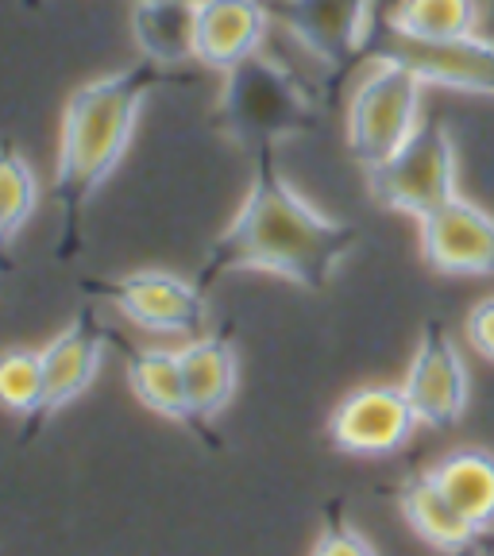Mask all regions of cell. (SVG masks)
<instances>
[{
    "instance_id": "cell-11",
    "label": "cell",
    "mask_w": 494,
    "mask_h": 556,
    "mask_svg": "<svg viewBox=\"0 0 494 556\" xmlns=\"http://www.w3.org/2000/svg\"><path fill=\"white\" fill-rule=\"evenodd\" d=\"M375 51L398 54L426 78V86L494 97V39L483 31L448 39V43H414V39H398L394 31H387L382 43H375Z\"/></svg>"
},
{
    "instance_id": "cell-6",
    "label": "cell",
    "mask_w": 494,
    "mask_h": 556,
    "mask_svg": "<svg viewBox=\"0 0 494 556\" xmlns=\"http://www.w3.org/2000/svg\"><path fill=\"white\" fill-rule=\"evenodd\" d=\"M89 294L113 305L121 317L163 337H201L205 329V287L170 270H136V275L93 282Z\"/></svg>"
},
{
    "instance_id": "cell-2",
    "label": "cell",
    "mask_w": 494,
    "mask_h": 556,
    "mask_svg": "<svg viewBox=\"0 0 494 556\" xmlns=\"http://www.w3.org/2000/svg\"><path fill=\"white\" fill-rule=\"evenodd\" d=\"M163 74L170 70L139 59L136 66L113 70L69 93L59 131V170H54V198L69 217L121 166L143 101L163 81Z\"/></svg>"
},
{
    "instance_id": "cell-9",
    "label": "cell",
    "mask_w": 494,
    "mask_h": 556,
    "mask_svg": "<svg viewBox=\"0 0 494 556\" xmlns=\"http://www.w3.org/2000/svg\"><path fill=\"white\" fill-rule=\"evenodd\" d=\"M409 402H414L421 426L429 429H452L464 417L471 399L468 364L452 332L441 321H429L417 340V352L409 359V371L402 379Z\"/></svg>"
},
{
    "instance_id": "cell-7",
    "label": "cell",
    "mask_w": 494,
    "mask_h": 556,
    "mask_svg": "<svg viewBox=\"0 0 494 556\" xmlns=\"http://www.w3.org/2000/svg\"><path fill=\"white\" fill-rule=\"evenodd\" d=\"M382 0H278V20L325 70L356 66L375 51Z\"/></svg>"
},
{
    "instance_id": "cell-5",
    "label": "cell",
    "mask_w": 494,
    "mask_h": 556,
    "mask_svg": "<svg viewBox=\"0 0 494 556\" xmlns=\"http://www.w3.org/2000/svg\"><path fill=\"white\" fill-rule=\"evenodd\" d=\"M367 190L379 205L414 220L460 198V155L448 124L426 121L391 159L367 166Z\"/></svg>"
},
{
    "instance_id": "cell-25",
    "label": "cell",
    "mask_w": 494,
    "mask_h": 556,
    "mask_svg": "<svg viewBox=\"0 0 494 556\" xmlns=\"http://www.w3.org/2000/svg\"><path fill=\"white\" fill-rule=\"evenodd\" d=\"M456 556H479V548H468V553H456Z\"/></svg>"
},
{
    "instance_id": "cell-4",
    "label": "cell",
    "mask_w": 494,
    "mask_h": 556,
    "mask_svg": "<svg viewBox=\"0 0 494 556\" xmlns=\"http://www.w3.org/2000/svg\"><path fill=\"white\" fill-rule=\"evenodd\" d=\"M421 93H426V78L409 62H402L398 54L375 51L367 74L347 97V151L364 166L391 159L426 124Z\"/></svg>"
},
{
    "instance_id": "cell-3",
    "label": "cell",
    "mask_w": 494,
    "mask_h": 556,
    "mask_svg": "<svg viewBox=\"0 0 494 556\" xmlns=\"http://www.w3.org/2000/svg\"><path fill=\"white\" fill-rule=\"evenodd\" d=\"M217 124L232 143L252 155H267L282 139L305 136L321 124V101L287 62L255 51L225 70L217 97Z\"/></svg>"
},
{
    "instance_id": "cell-21",
    "label": "cell",
    "mask_w": 494,
    "mask_h": 556,
    "mask_svg": "<svg viewBox=\"0 0 494 556\" xmlns=\"http://www.w3.org/2000/svg\"><path fill=\"white\" fill-rule=\"evenodd\" d=\"M35 205H39V178H35L31 163L16 151L4 155L0 166V228L4 240H16L20 228L31 220Z\"/></svg>"
},
{
    "instance_id": "cell-23",
    "label": "cell",
    "mask_w": 494,
    "mask_h": 556,
    "mask_svg": "<svg viewBox=\"0 0 494 556\" xmlns=\"http://www.w3.org/2000/svg\"><path fill=\"white\" fill-rule=\"evenodd\" d=\"M464 332H468V344L476 348L479 356L494 364V298H483V302L468 313Z\"/></svg>"
},
{
    "instance_id": "cell-10",
    "label": "cell",
    "mask_w": 494,
    "mask_h": 556,
    "mask_svg": "<svg viewBox=\"0 0 494 556\" xmlns=\"http://www.w3.org/2000/svg\"><path fill=\"white\" fill-rule=\"evenodd\" d=\"M421 255L441 275H494V217L468 198H452L421 220Z\"/></svg>"
},
{
    "instance_id": "cell-13",
    "label": "cell",
    "mask_w": 494,
    "mask_h": 556,
    "mask_svg": "<svg viewBox=\"0 0 494 556\" xmlns=\"http://www.w3.org/2000/svg\"><path fill=\"white\" fill-rule=\"evenodd\" d=\"M270 31L267 0H198V62L205 70H232L263 51Z\"/></svg>"
},
{
    "instance_id": "cell-22",
    "label": "cell",
    "mask_w": 494,
    "mask_h": 556,
    "mask_svg": "<svg viewBox=\"0 0 494 556\" xmlns=\"http://www.w3.org/2000/svg\"><path fill=\"white\" fill-rule=\"evenodd\" d=\"M309 556H379V553H375L371 541L347 521L344 506L332 503L329 510H325V526H321V533H317V545H313Z\"/></svg>"
},
{
    "instance_id": "cell-17",
    "label": "cell",
    "mask_w": 494,
    "mask_h": 556,
    "mask_svg": "<svg viewBox=\"0 0 494 556\" xmlns=\"http://www.w3.org/2000/svg\"><path fill=\"white\" fill-rule=\"evenodd\" d=\"M124 375H128L131 394L143 402V409L166 417V421L193 426V409L182 375V352H170V348H128Z\"/></svg>"
},
{
    "instance_id": "cell-15",
    "label": "cell",
    "mask_w": 494,
    "mask_h": 556,
    "mask_svg": "<svg viewBox=\"0 0 494 556\" xmlns=\"http://www.w3.org/2000/svg\"><path fill=\"white\" fill-rule=\"evenodd\" d=\"M398 510L409 521V530L444 556L468 553V548H479V541H483V533L452 506V498L436 486V479L429 471L409 476L398 486Z\"/></svg>"
},
{
    "instance_id": "cell-19",
    "label": "cell",
    "mask_w": 494,
    "mask_h": 556,
    "mask_svg": "<svg viewBox=\"0 0 494 556\" xmlns=\"http://www.w3.org/2000/svg\"><path fill=\"white\" fill-rule=\"evenodd\" d=\"M483 24L479 0H394L387 9V31L414 43H448L476 35Z\"/></svg>"
},
{
    "instance_id": "cell-24",
    "label": "cell",
    "mask_w": 494,
    "mask_h": 556,
    "mask_svg": "<svg viewBox=\"0 0 494 556\" xmlns=\"http://www.w3.org/2000/svg\"><path fill=\"white\" fill-rule=\"evenodd\" d=\"M479 556H494V530L486 533L483 541H479Z\"/></svg>"
},
{
    "instance_id": "cell-1",
    "label": "cell",
    "mask_w": 494,
    "mask_h": 556,
    "mask_svg": "<svg viewBox=\"0 0 494 556\" xmlns=\"http://www.w3.org/2000/svg\"><path fill=\"white\" fill-rule=\"evenodd\" d=\"M356 243L359 228L352 220L325 217L313 201H305L275 170L267 151L255 155L252 186L228 228L208 248L198 282L208 287L213 278L232 270H263L302 290H325Z\"/></svg>"
},
{
    "instance_id": "cell-8",
    "label": "cell",
    "mask_w": 494,
    "mask_h": 556,
    "mask_svg": "<svg viewBox=\"0 0 494 556\" xmlns=\"http://www.w3.org/2000/svg\"><path fill=\"white\" fill-rule=\"evenodd\" d=\"M421 426L406 387L394 382H371L352 391L329 417V441L344 456H394L414 441Z\"/></svg>"
},
{
    "instance_id": "cell-12",
    "label": "cell",
    "mask_w": 494,
    "mask_h": 556,
    "mask_svg": "<svg viewBox=\"0 0 494 556\" xmlns=\"http://www.w3.org/2000/svg\"><path fill=\"white\" fill-rule=\"evenodd\" d=\"M104 340L109 329L97 321L93 309H81L69 329H62L59 337L47 348H39L43 356V375H47V414H59L62 406H69L74 399L93 387L97 371H101V356H104Z\"/></svg>"
},
{
    "instance_id": "cell-16",
    "label": "cell",
    "mask_w": 494,
    "mask_h": 556,
    "mask_svg": "<svg viewBox=\"0 0 494 556\" xmlns=\"http://www.w3.org/2000/svg\"><path fill=\"white\" fill-rule=\"evenodd\" d=\"M178 352H182V375L193 409V426H205L217 414H225V406L236 394V382H240L236 344L225 332H208V337H193Z\"/></svg>"
},
{
    "instance_id": "cell-14",
    "label": "cell",
    "mask_w": 494,
    "mask_h": 556,
    "mask_svg": "<svg viewBox=\"0 0 494 556\" xmlns=\"http://www.w3.org/2000/svg\"><path fill=\"white\" fill-rule=\"evenodd\" d=\"M128 27L139 59L163 70L198 62V0H136Z\"/></svg>"
},
{
    "instance_id": "cell-18",
    "label": "cell",
    "mask_w": 494,
    "mask_h": 556,
    "mask_svg": "<svg viewBox=\"0 0 494 556\" xmlns=\"http://www.w3.org/2000/svg\"><path fill=\"white\" fill-rule=\"evenodd\" d=\"M429 476L483 538L494 530V452L456 448L441 456Z\"/></svg>"
},
{
    "instance_id": "cell-20",
    "label": "cell",
    "mask_w": 494,
    "mask_h": 556,
    "mask_svg": "<svg viewBox=\"0 0 494 556\" xmlns=\"http://www.w3.org/2000/svg\"><path fill=\"white\" fill-rule=\"evenodd\" d=\"M0 399L12 414L39 421L47 409V375L43 356L35 348H9L0 359Z\"/></svg>"
}]
</instances>
